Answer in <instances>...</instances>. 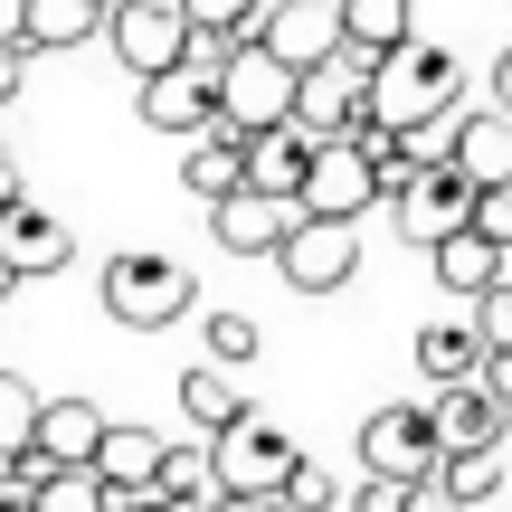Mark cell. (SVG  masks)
<instances>
[{"label":"cell","instance_id":"30","mask_svg":"<svg viewBox=\"0 0 512 512\" xmlns=\"http://www.w3.org/2000/svg\"><path fill=\"white\" fill-rule=\"evenodd\" d=\"M465 313H475V332H484L494 351H512V266H503V275H494V285H484Z\"/></svg>","mask_w":512,"mask_h":512},{"label":"cell","instance_id":"36","mask_svg":"<svg viewBox=\"0 0 512 512\" xmlns=\"http://www.w3.org/2000/svg\"><path fill=\"white\" fill-rule=\"evenodd\" d=\"M19 76H29V38H0V105H10V95H19Z\"/></svg>","mask_w":512,"mask_h":512},{"label":"cell","instance_id":"1","mask_svg":"<svg viewBox=\"0 0 512 512\" xmlns=\"http://www.w3.org/2000/svg\"><path fill=\"white\" fill-rule=\"evenodd\" d=\"M446 105H465V67L437 48V38H418V29H408L399 48H380V57H370V114H380L389 133L427 124V114H446Z\"/></svg>","mask_w":512,"mask_h":512},{"label":"cell","instance_id":"3","mask_svg":"<svg viewBox=\"0 0 512 512\" xmlns=\"http://www.w3.org/2000/svg\"><path fill=\"white\" fill-rule=\"evenodd\" d=\"M294 86H304V67H285L266 38H238V57L219 67V124H238V133L294 124Z\"/></svg>","mask_w":512,"mask_h":512},{"label":"cell","instance_id":"34","mask_svg":"<svg viewBox=\"0 0 512 512\" xmlns=\"http://www.w3.org/2000/svg\"><path fill=\"white\" fill-rule=\"evenodd\" d=\"M342 512H408V484L399 475H370L361 494H342Z\"/></svg>","mask_w":512,"mask_h":512},{"label":"cell","instance_id":"33","mask_svg":"<svg viewBox=\"0 0 512 512\" xmlns=\"http://www.w3.org/2000/svg\"><path fill=\"white\" fill-rule=\"evenodd\" d=\"M285 494L304 503V512H342V484H332V475H323V465H313V456H294V475H285Z\"/></svg>","mask_w":512,"mask_h":512},{"label":"cell","instance_id":"12","mask_svg":"<svg viewBox=\"0 0 512 512\" xmlns=\"http://www.w3.org/2000/svg\"><path fill=\"white\" fill-rule=\"evenodd\" d=\"M294 219H304V200H285V190H256V181H238L228 200H209V238H219L228 256H275Z\"/></svg>","mask_w":512,"mask_h":512},{"label":"cell","instance_id":"6","mask_svg":"<svg viewBox=\"0 0 512 512\" xmlns=\"http://www.w3.org/2000/svg\"><path fill=\"white\" fill-rule=\"evenodd\" d=\"M465 219H475V181H465L456 162H418L399 190H389V228H399L408 247H437V238H456Z\"/></svg>","mask_w":512,"mask_h":512},{"label":"cell","instance_id":"11","mask_svg":"<svg viewBox=\"0 0 512 512\" xmlns=\"http://www.w3.org/2000/svg\"><path fill=\"white\" fill-rule=\"evenodd\" d=\"M105 38H114V57H124L133 76H162V67H181V48H190V10L181 0H114Z\"/></svg>","mask_w":512,"mask_h":512},{"label":"cell","instance_id":"4","mask_svg":"<svg viewBox=\"0 0 512 512\" xmlns=\"http://www.w3.org/2000/svg\"><path fill=\"white\" fill-rule=\"evenodd\" d=\"M294 456H304V446H294L285 427L266 418V408H238V418L209 437V465H219V484H228V494H285Z\"/></svg>","mask_w":512,"mask_h":512},{"label":"cell","instance_id":"18","mask_svg":"<svg viewBox=\"0 0 512 512\" xmlns=\"http://www.w3.org/2000/svg\"><path fill=\"white\" fill-rule=\"evenodd\" d=\"M105 19H114V0H19L10 29L29 38V57H38V48H86V38H105Z\"/></svg>","mask_w":512,"mask_h":512},{"label":"cell","instance_id":"8","mask_svg":"<svg viewBox=\"0 0 512 512\" xmlns=\"http://www.w3.org/2000/svg\"><path fill=\"white\" fill-rule=\"evenodd\" d=\"M370 114V48H332V57H313L304 67V86H294V124L304 133H351Z\"/></svg>","mask_w":512,"mask_h":512},{"label":"cell","instance_id":"29","mask_svg":"<svg viewBox=\"0 0 512 512\" xmlns=\"http://www.w3.org/2000/svg\"><path fill=\"white\" fill-rule=\"evenodd\" d=\"M38 408H48V399H38V389L19 380V370H0V456L38 437Z\"/></svg>","mask_w":512,"mask_h":512},{"label":"cell","instance_id":"38","mask_svg":"<svg viewBox=\"0 0 512 512\" xmlns=\"http://www.w3.org/2000/svg\"><path fill=\"white\" fill-rule=\"evenodd\" d=\"M484 389H494V399L512 408V351H484Z\"/></svg>","mask_w":512,"mask_h":512},{"label":"cell","instance_id":"31","mask_svg":"<svg viewBox=\"0 0 512 512\" xmlns=\"http://www.w3.org/2000/svg\"><path fill=\"white\" fill-rule=\"evenodd\" d=\"M181 10L200 19V29H238V38H256V29H266V10H275V0H181Z\"/></svg>","mask_w":512,"mask_h":512},{"label":"cell","instance_id":"19","mask_svg":"<svg viewBox=\"0 0 512 512\" xmlns=\"http://www.w3.org/2000/svg\"><path fill=\"white\" fill-rule=\"evenodd\" d=\"M427 256H437V285H446V294H465V304H475V294H484V285H494V275L512 266V247H503V238H484L475 219H465L456 238H437Z\"/></svg>","mask_w":512,"mask_h":512},{"label":"cell","instance_id":"44","mask_svg":"<svg viewBox=\"0 0 512 512\" xmlns=\"http://www.w3.org/2000/svg\"><path fill=\"white\" fill-rule=\"evenodd\" d=\"M0 512H38V503H0Z\"/></svg>","mask_w":512,"mask_h":512},{"label":"cell","instance_id":"9","mask_svg":"<svg viewBox=\"0 0 512 512\" xmlns=\"http://www.w3.org/2000/svg\"><path fill=\"white\" fill-rule=\"evenodd\" d=\"M437 465H446V446H437V418H427V399H418V408H370V418H361V475L427 484Z\"/></svg>","mask_w":512,"mask_h":512},{"label":"cell","instance_id":"14","mask_svg":"<svg viewBox=\"0 0 512 512\" xmlns=\"http://www.w3.org/2000/svg\"><path fill=\"white\" fill-rule=\"evenodd\" d=\"M427 418H437V446L456 456V446H503L512 408L484 380H437V389H427Z\"/></svg>","mask_w":512,"mask_h":512},{"label":"cell","instance_id":"27","mask_svg":"<svg viewBox=\"0 0 512 512\" xmlns=\"http://www.w3.org/2000/svg\"><path fill=\"white\" fill-rule=\"evenodd\" d=\"M437 475L456 484V503H494V494H503V446H456Z\"/></svg>","mask_w":512,"mask_h":512},{"label":"cell","instance_id":"20","mask_svg":"<svg viewBox=\"0 0 512 512\" xmlns=\"http://www.w3.org/2000/svg\"><path fill=\"white\" fill-rule=\"evenodd\" d=\"M181 181H190V200H228V190L247 181V133L238 124H209L200 143L181 152Z\"/></svg>","mask_w":512,"mask_h":512},{"label":"cell","instance_id":"13","mask_svg":"<svg viewBox=\"0 0 512 512\" xmlns=\"http://www.w3.org/2000/svg\"><path fill=\"white\" fill-rule=\"evenodd\" d=\"M67 256H76V228L57 219V209H38L29 190L0 200V266H10V275H57Z\"/></svg>","mask_w":512,"mask_h":512},{"label":"cell","instance_id":"17","mask_svg":"<svg viewBox=\"0 0 512 512\" xmlns=\"http://www.w3.org/2000/svg\"><path fill=\"white\" fill-rule=\"evenodd\" d=\"M313 143H323V133H304V124H266V133H247V181H256V190H285V200H304V181H313Z\"/></svg>","mask_w":512,"mask_h":512},{"label":"cell","instance_id":"28","mask_svg":"<svg viewBox=\"0 0 512 512\" xmlns=\"http://www.w3.org/2000/svg\"><path fill=\"white\" fill-rule=\"evenodd\" d=\"M29 503H38V512H105V475H95V465H57Z\"/></svg>","mask_w":512,"mask_h":512},{"label":"cell","instance_id":"21","mask_svg":"<svg viewBox=\"0 0 512 512\" xmlns=\"http://www.w3.org/2000/svg\"><path fill=\"white\" fill-rule=\"evenodd\" d=\"M105 427H114V418H105L95 399H48V408H38V446H48L57 465H95Z\"/></svg>","mask_w":512,"mask_h":512},{"label":"cell","instance_id":"26","mask_svg":"<svg viewBox=\"0 0 512 512\" xmlns=\"http://www.w3.org/2000/svg\"><path fill=\"white\" fill-rule=\"evenodd\" d=\"M408 10H418V0H342V38L380 57V48H399V38H408Z\"/></svg>","mask_w":512,"mask_h":512},{"label":"cell","instance_id":"2","mask_svg":"<svg viewBox=\"0 0 512 512\" xmlns=\"http://www.w3.org/2000/svg\"><path fill=\"white\" fill-rule=\"evenodd\" d=\"M95 294H105V313L124 332H162V323H181L190 313V266L181 256H152V247H124V256H105V275H95Z\"/></svg>","mask_w":512,"mask_h":512},{"label":"cell","instance_id":"15","mask_svg":"<svg viewBox=\"0 0 512 512\" xmlns=\"http://www.w3.org/2000/svg\"><path fill=\"white\" fill-rule=\"evenodd\" d=\"M256 38H266L285 67H313V57H332V48H342V0H275Z\"/></svg>","mask_w":512,"mask_h":512},{"label":"cell","instance_id":"40","mask_svg":"<svg viewBox=\"0 0 512 512\" xmlns=\"http://www.w3.org/2000/svg\"><path fill=\"white\" fill-rule=\"evenodd\" d=\"M494 105H503V114H512V48H503V57H494Z\"/></svg>","mask_w":512,"mask_h":512},{"label":"cell","instance_id":"32","mask_svg":"<svg viewBox=\"0 0 512 512\" xmlns=\"http://www.w3.org/2000/svg\"><path fill=\"white\" fill-rule=\"evenodd\" d=\"M209 361H228V370L256 361V323L247 313H209Z\"/></svg>","mask_w":512,"mask_h":512},{"label":"cell","instance_id":"7","mask_svg":"<svg viewBox=\"0 0 512 512\" xmlns=\"http://www.w3.org/2000/svg\"><path fill=\"white\" fill-rule=\"evenodd\" d=\"M275 266H285L294 294H342L351 275H361V219H294L285 247H275Z\"/></svg>","mask_w":512,"mask_h":512},{"label":"cell","instance_id":"43","mask_svg":"<svg viewBox=\"0 0 512 512\" xmlns=\"http://www.w3.org/2000/svg\"><path fill=\"white\" fill-rule=\"evenodd\" d=\"M10 285H19V275H10V266H0V304H10Z\"/></svg>","mask_w":512,"mask_h":512},{"label":"cell","instance_id":"22","mask_svg":"<svg viewBox=\"0 0 512 512\" xmlns=\"http://www.w3.org/2000/svg\"><path fill=\"white\" fill-rule=\"evenodd\" d=\"M484 332H475V313H465V323H427L418 332V370H427V389L437 380H484Z\"/></svg>","mask_w":512,"mask_h":512},{"label":"cell","instance_id":"16","mask_svg":"<svg viewBox=\"0 0 512 512\" xmlns=\"http://www.w3.org/2000/svg\"><path fill=\"white\" fill-rule=\"evenodd\" d=\"M446 162L465 171L475 190H503L512 181V114H475V105H456V143H446Z\"/></svg>","mask_w":512,"mask_h":512},{"label":"cell","instance_id":"23","mask_svg":"<svg viewBox=\"0 0 512 512\" xmlns=\"http://www.w3.org/2000/svg\"><path fill=\"white\" fill-rule=\"evenodd\" d=\"M162 456H171V446L152 437V427H105L95 475H105V484H162Z\"/></svg>","mask_w":512,"mask_h":512},{"label":"cell","instance_id":"10","mask_svg":"<svg viewBox=\"0 0 512 512\" xmlns=\"http://www.w3.org/2000/svg\"><path fill=\"white\" fill-rule=\"evenodd\" d=\"M133 114H143L162 143H200L219 124V76L200 67H162V76H133Z\"/></svg>","mask_w":512,"mask_h":512},{"label":"cell","instance_id":"24","mask_svg":"<svg viewBox=\"0 0 512 512\" xmlns=\"http://www.w3.org/2000/svg\"><path fill=\"white\" fill-rule=\"evenodd\" d=\"M238 380H228V361H209V370H181V418L200 427V437H219L228 418H238Z\"/></svg>","mask_w":512,"mask_h":512},{"label":"cell","instance_id":"42","mask_svg":"<svg viewBox=\"0 0 512 512\" xmlns=\"http://www.w3.org/2000/svg\"><path fill=\"white\" fill-rule=\"evenodd\" d=\"M0 503H19V494H10V456H0Z\"/></svg>","mask_w":512,"mask_h":512},{"label":"cell","instance_id":"5","mask_svg":"<svg viewBox=\"0 0 512 512\" xmlns=\"http://www.w3.org/2000/svg\"><path fill=\"white\" fill-rule=\"evenodd\" d=\"M380 200H389V181H380V162H370V143L361 133H323V143H313L304 209L313 219H370Z\"/></svg>","mask_w":512,"mask_h":512},{"label":"cell","instance_id":"25","mask_svg":"<svg viewBox=\"0 0 512 512\" xmlns=\"http://www.w3.org/2000/svg\"><path fill=\"white\" fill-rule=\"evenodd\" d=\"M209 503H219L209 446H171V456H162V512H209Z\"/></svg>","mask_w":512,"mask_h":512},{"label":"cell","instance_id":"35","mask_svg":"<svg viewBox=\"0 0 512 512\" xmlns=\"http://www.w3.org/2000/svg\"><path fill=\"white\" fill-rule=\"evenodd\" d=\"M475 228L512 247V181H503V190H475Z\"/></svg>","mask_w":512,"mask_h":512},{"label":"cell","instance_id":"39","mask_svg":"<svg viewBox=\"0 0 512 512\" xmlns=\"http://www.w3.org/2000/svg\"><path fill=\"white\" fill-rule=\"evenodd\" d=\"M209 512H266V494H228V484H219V503H209Z\"/></svg>","mask_w":512,"mask_h":512},{"label":"cell","instance_id":"37","mask_svg":"<svg viewBox=\"0 0 512 512\" xmlns=\"http://www.w3.org/2000/svg\"><path fill=\"white\" fill-rule=\"evenodd\" d=\"M408 512H465V503H456L446 475H427V484H408Z\"/></svg>","mask_w":512,"mask_h":512},{"label":"cell","instance_id":"41","mask_svg":"<svg viewBox=\"0 0 512 512\" xmlns=\"http://www.w3.org/2000/svg\"><path fill=\"white\" fill-rule=\"evenodd\" d=\"M0 200H19V152L0 143Z\"/></svg>","mask_w":512,"mask_h":512}]
</instances>
